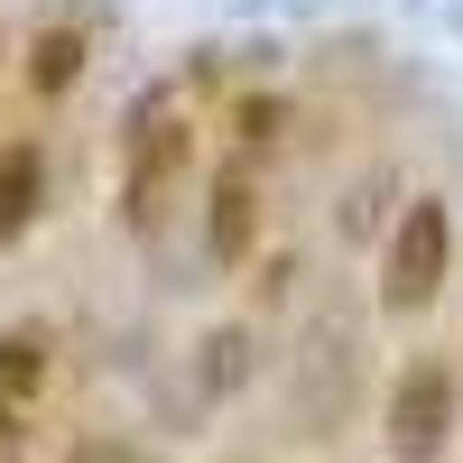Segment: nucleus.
Wrapping results in <instances>:
<instances>
[{
  "label": "nucleus",
  "mask_w": 463,
  "mask_h": 463,
  "mask_svg": "<svg viewBox=\"0 0 463 463\" xmlns=\"http://www.w3.org/2000/svg\"><path fill=\"white\" fill-rule=\"evenodd\" d=\"M445 427H454V380H445V362H417L390 390V454L399 463H427L445 445Z\"/></svg>",
  "instance_id": "nucleus-2"
},
{
  "label": "nucleus",
  "mask_w": 463,
  "mask_h": 463,
  "mask_svg": "<svg viewBox=\"0 0 463 463\" xmlns=\"http://www.w3.org/2000/svg\"><path fill=\"white\" fill-rule=\"evenodd\" d=\"M241 380H250V334H241V325H222V334L204 343V390L222 399V390H241Z\"/></svg>",
  "instance_id": "nucleus-8"
},
{
  "label": "nucleus",
  "mask_w": 463,
  "mask_h": 463,
  "mask_svg": "<svg viewBox=\"0 0 463 463\" xmlns=\"http://www.w3.org/2000/svg\"><path fill=\"white\" fill-rule=\"evenodd\" d=\"M232 121H241V139H279V121H288V111H279V102H241Z\"/></svg>",
  "instance_id": "nucleus-10"
},
{
  "label": "nucleus",
  "mask_w": 463,
  "mask_h": 463,
  "mask_svg": "<svg viewBox=\"0 0 463 463\" xmlns=\"http://www.w3.org/2000/svg\"><path fill=\"white\" fill-rule=\"evenodd\" d=\"M19 74H28V93H47V102L74 93V74H84V28H37Z\"/></svg>",
  "instance_id": "nucleus-6"
},
{
  "label": "nucleus",
  "mask_w": 463,
  "mask_h": 463,
  "mask_svg": "<svg viewBox=\"0 0 463 463\" xmlns=\"http://www.w3.org/2000/svg\"><path fill=\"white\" fill-rule=\"evenodd\" d=\"M37 204H47V148L10 139V148H0V250L37 222Z\"/></svg>",
  "instance_id": "nucleus-5"
},
{
  "label": "nucleus",
  "mask_w": 463,
  "mask_h": 463,
  "mask_svg": "<svg viewBox=\"0 0 463 463\" xmlns=\"http://www.w3.org/2000/svg\"><path fill=\"white\" fill-rule=\"evenodd\" d=\"M445 260H454V222L436 195H417L390 232V269H380V306L390 316H417V306H436L445 297Z\"/></svg>",
  "instance_id": "nucleus-1"
},
{
  "label": "nucleus",
  "mask_w": 463,
  "mask_h": 463,
  "mask_svg": "<svg viewBox=\"0 0 463 463\" xmlns=\"http://www.w3.org/2000/svg\"><path fill=\"white\" fill-rule=\"evenodd\" d=\"M176 176H185V130H176V121L130 130V232H158Z\"/></svg>",
  "instance_id": "nucleus-3"
},
{
  "label": "nucleus",
  "mask_w": 463,
  "mask_h": 463,
  "mask_svg": "<svg viewBox=\"0 0 463 463\" xmlns=\"http://www.w3.org/2000/svg\"><path fill=\"white\" fill-rule=\"evenodd\" d=\"M380 195H390V176H371L362 195H343V241H362V232L380 222Z\"/></svg>",
  "instance_id": "nucleus-9"
},
{
  "label": "nucleus",
  "mask_w": 463,
  "mask_h": 463,
  "mask_svg": "<svg viewBox=\"0 0 463 463\" xmlns=\"http://www.w3.org/2000/svg\"><path fill=\"white\" fill-rule=\"evenodd\" d=\"M37 380H47V325H10L0 334V399H37Z\"/></svg>",
  "instance_id": "nucleus-7"
},
{
  "label": "nucleus",
  "mask_w": 463,
  "mask_h": 463,
  "mask_svg": "<svg viewBox=\"0 0 463 463\" xmlns=\"http://www.w3.org/2000/svg\"><path fill=\"white\" fill-rule=\"evenodd\" d=\"M250 241H260V185L241 167H222L213 176V204H204V250H213V269H241Z\"/></svg>",
  "instance_id": "nucleus-4"
}]
</instances>
